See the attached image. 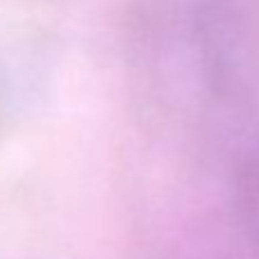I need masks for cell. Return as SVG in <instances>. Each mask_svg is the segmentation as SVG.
I'll list each match as a JSON object with an SVG mask.
<instances>
[{
	"instance_id": "1",
	"label": "cell",
	"mask_w": 259,
	"mask_h": 259,
	"mask_svg": "<svg viewBox=\"0 0 259 259\" xmlns=\"http://www.w3.org/2000/svg\"><path fill=\"white\" fill-rule=\"evenodd\" d=\"M200 73L225 100L259 96V0H198L193 18Z\"/></svg>"
},
{
	"instance_id": "2",
	"label": "cell",
	"mask_w": 259,
	"mask_h": 259,
	"mask_svg": "<svg viewBox=\"0 0 259 259\" xmlns=\"http://www.w3.org/2000/svg\"><path fill=\"white\" fill-rule=\"evenodd\" d=\"M234 209L243 232L259 248V139L243 152L234 173Z\"/></svg>"
},
{
	"instance_id": "3",
	"label": "cell",
	"mask_w": 259,
	"mask_h": 259,
	"mask_svg": "<svg viewBox=\"0 0 259 259\" xmlns=\"http://www.w3.org/2000/svg\"><path fill=\"white\" fill-rule=\"evenodd\" d=\"M7 109H9L7 80H5V71H3V66H0V132H3V125L7 123Z\"/></svg>"
}]
</instances>
